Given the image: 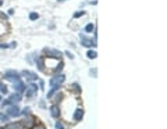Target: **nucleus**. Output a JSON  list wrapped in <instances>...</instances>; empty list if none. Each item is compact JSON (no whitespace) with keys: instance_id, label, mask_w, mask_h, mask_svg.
<instances>
[{"instance_id":"obj_1","label":"nucleus","mask_w":167,"mask_h":129,"mask_svg":"<svg viewBox=\"0 0 167 129\" xmlns=\"http://www.w3.org/2000/svg\"><path fill=\"white\" fill-rule=\"evenodd\" d=\"M4 76H6V79L10 81V82H13V83H16V82H18V81H21V79H20V74L17 72V71H14V70L6 71Z\"/></svg>"},{"instance_id":"obj_2","label":"nucleus","mask_w":167,"mask_h":129,"mask_svg":"<svg viewBox=\"0 0 167 129\" xmlns=\"http://www.w3.org/2000/svg\"><path fill=\"white\" fill-rule=\"evenodd\" d=\"M64 79H65V76L64 75H56V76H53V78H50V86L52 88H60L61 86V83L64 82Z\"/></svg>"},{"instance_id":"obj_3","label":"nucleus","mask_w":167,"mask_h":129,"mask_svg":"<svg viewBox=\"0 0 167 129\" xmlns=\"http://www.w3.org/2000/svg\"><path fill=\"white\" fill-rule=\"evenodd\" d=\"M20 101H21V94H20V93H14V94H11L10 99H8V100H6L3 104H4V106H10V104L20 103Z\"/></svg>"},{"instance_id":"obj_4","label":"nucleus","mask_w":167,"mask_h":129,"mask_svg":"<svg viewBox=\"0 0 167 129\" xmlns=\"http://www.w3.org/2000/svg\"><path fill=\"white\" fill-rule=\"evenodd\" d=\"M79 39H81V43L84 44V46H86V47H93V46H96V42H93L92 39H88L85 36L84 34H79Z\"/></svg>"},{"instance_id":"obj_5","label":"nucleus","mask_w":167,"mask_h":129,"mask_svg":"<svg viewBox=\"0 0 167 129\" xmlns=\"http://www.w3.org/2000/svg\"><path fill=\"white\" fill-rule=\"evenodd\" d=\"M20 114H21V110L17 106L8 107V110H7V115L8 117H17V115H20Z\"/></svg>"},{"instance_id":"obj_6","label":"nucleus","mask_w":167,"mask_h":129,"mask_svg":"<svg viewBox=\"0 0 167 129\" xmlns=\"http://www.w3.org/2000/svg\"><path fill=\"white\" fill-rule=\"evenodd\" d=\"M21 75H22V76H25L26 79H29V81H36L38 79V75L35 74V72H31V71H28V70L22 71Z\"/></svg>"},{"instance_id":"obj_7","label":"nucleus","mask_w":167,"mask_h":129,"mask_svg":"<svg viewBox=\"0 0 167 129\" xmlns=\"http://www.w3.org/2000/svg\"><path fill=\"white\" fill-rule=\"evenodd\" d=\"M45 53L49 54L50 57H55V58H60L61 57V53L57 52V50H55V49H45Z\"/></svg>"},{"instance_id":"obj_8","label":"nucleus","mask_w":167,"mask_h":129,"mask_svg":"<svg viewBox=\"0 0 167 129\" xmlns=\"http://www.w3.org/2000/svg\"><path fill=\"white\" fill-rule=\"evenodd\" d=\"M14 89H16V92H17V93H20V94H21V93L25 90V85H24V83L21 82V81H18V82L14 83Z\"/></svg>"},{"instance_id":"obj_9","label":"nucleus","mask_w":167,"mask_h":129,"mask_svg":"<svg viewBox=\"0 0 167 129\" xmlns=\"http://www.w3.org/2000/svg\"><path fill=\"white\" fill-rule=\"evenodd\" d=\"M36 90H38V86L35 85V83H31V85L28 86V90H26V96H28V97H31V96L34 94Z\"/></svg>"},{"instance_id":"obj_10","label":"nucleus","mask_w":167,"mask_h":129,"mask_svg":"<svg viewBox=\"0 0 167 129\" xmlns=\"http://www.w3.org/2000/svg\"><path fill=\"white\" fill-rule=\"evenodd\" d=\"M50 114H52L53 118H59V115H60V110H59V107L57 106L50 107Z\"/></svg>"},{"instance_id":"obj_11","label":"nucleus","mask_w":167,"mask_h":129,"mask_svg":"<svg viewBox=\"0 0 167 129\" xmlns=\"http://www.w3.org/2000/svg\"><path fill=\"white\" fill-rule=\"evenodd\" d=\"M82 117H84V110H81V108L75 110V113H74V119H75V121H81Z\"/></svg>"},{"instance_id":"obj_12","label":"nucleus","mask_w":167,"mask_h":129,"mask_svg":"<svg viewBox=\"0 0 167 129\" xmlns=\"http://www.w3.org/2000/svg\"><path fill=\"white\" fill-rule=\"evenodd\" d=\"M22 125L26 127V128H31L32 125H34V118H31V117H29V118H25L22 121Z\"/></svg>"},{"instance_id":"obj_13","label":"nucleus","mask_w":167,"mask_h":129,"mask_svg":"<svg viewBox=\"0 0 167 129\" xmlns=\"http://www.w3.org/2000/svg\"><path fill=\"white\" fill-rule=\"evenodd\" d=\"M6 129H22V125L18 122H13V124L6 125Z\"/></svg>"},{"instance_id":"obj_14","label":"nucleus","mask_w":167,"mask_h":129,"mask_svg":"<svg viewBox=\"0 0 167 129\" xmlns=\"http://www.w3.org/2000/svg\"><path fill=\"white\" fill-rule=\"evenodd\" d=\"M86 56H88V58L93 60V58H96L98 53H96V52H95V50H89V52H88V53H86Z\"/></svg>"},{"instance_id":"obj_15","label":"nucleus","mask_w":167,"mask_h":129,"mask_svg":"<svg viewBox=\"0 0 167 129\" xmlns=\"http://www.w3.org/2000/svg\"><path fill=\"white\" fill-rule=\"evenodd\" d=\"M57 89H59V88H52V89H50V92H47L46 97H47V99H50V97H52V96H53V94H55V92H56V90H57Z\"/></svg>"},{"instance_id":"obj_16","label":"nucleus","mask_w":167,"mask_h":129,"mask_svg":"<svg viewBox=\"0 0 167 129\" xmlns=\"http://www.w3.org/2000/svg\"><path fill=\"white\" fill-rule=\"evenodd\" d=\"M93 28H95L93 24H88V25L85 26V32H92L93 31Z\"/></svg>"},{"instance_id":"obj_17","label":"nucleus","mask_w":167,"mask_h":129,"mask_svg":"<svg viewBox=\"0 0 167 129\" xmlns=\"http://www.w3.org/2000/svg\"><path fill=\"white\" fill-rule=\"evenodd\" d=\"M84 14H85V11H82V10H81V11H77V13L74 14L73 17H74V18H79V17H82Z\"/></svg>"},{"instance_id":"obj_18","label":"nucleus","mask_w":167,"mask_h":129,"mask_svg":"<svg viewBox=\"0 0 167 129\" xmlns=\"http://www.w3.org/2000/svg\"><path fill=\"white\" fill-rule=\"evenodd\" d=\"M38 17H39V14H38V13H31V14H29V18H31L32 21L38 20Z\"/></svg>"},{"instance_id":"obj_19","label":"nucleus","mask_w":167,"mask_h":129,"mask_svg":"<svg viewBox=\"0 0 167 129\" xmlns=\"http://www.w3.org/2000/svg\"><path fill=\"white\" fill-rule=\"evenodd\" d=\"M22 114L24 115H29V114H31V108H29V107H25V108L22 110Z\"/></svg>"},{"instance_id":"obj_20","label":"nucleus","mask_w":167,"mask_h":129,"mask_svg":"<svg viewBox=\"0 0 167 129\" xmlns=\"http://www.w3.org/2000/svg\"><path fill=\"white\" fill-rule=\"evenodd\" d=\"M0 90H2V93H6V94H7L8 89H7V86H4V85H0Z\"/></svg>"},{"instance_id":"obj_21","label":"nucleus","mask_w":167,"mask_h":129,"mask_svg":"<svg viewBox=\"0 0 167 129\" xmlns=\"http://www.w3.org/2000/svg\"><path fill=\"white\" fill-rule=\"evenodd\" d=\"M73 88H74V90H75L77 93H79V92H81V88H79V85H78V83H74V85H73Z\"/></svg>"},{"instance_id":"obj_22","label":"nucleus","mask_w":167,"mask_h":129,"mask_svg":"<svg viewBox=\"0 0 167 129\" xmlns=\"http://www.w3.org/2000/svg\"><path fill=\"white\" fill-rule=\"evenodd\" d=\"M56 129H64V127H63L61 122H56Z\"/></svg>"},{"instance_id":"obj_23","label":"nucleus","mask_w":167,"mask_h":129,"mask_svg":"<svg viewBox=\"0 0 167 129\" xmlns=\"http://www.w3.org/2000/svg\"><path fill=\"white\" fill-rule=\"evenodd\" d=\"M61 70H63V62H60V64L57 65V68H56V72H60Z\"/></svg>"},{"instance_id":"obj_24","label":"nucleus","mask_w":167,"mask_h":129,"mask_svg":"<svg viewBox=\"0 0 167 129\" xmlns=\"http://www.w3.org/2000/svg\"><path fill=\"white\" fill-rule=\"evenodd\" d=\"M0 119H2V121H7L8 115H3V114H0Z\"/></svg>"},{"instance_id":"obj_25","label":"nucleus","mask_w":167,"mask_h":129,"mask_svg":"<svg viewBox=\"0 0 167 129\" xmlns=\"http://www.w3.org/2000/svg\"><path fill=\"white\" fill-rule=\"evenodd\" d=\"M0 47H2V49H7V47H10V44H4V43H3V44H0Z\"/></svg>"},{"instance_id":"obj_26","label":"nucleus","mask_w":167,"mask_h":129,"mask_svg":"<svg viewBox=\"0 0 167 129\" xmlns=\"http://www.w3.org/2000/svg\"><path fill=\"white\" fill-rule=\"evenodd\" d=\"M34 129H46V128H45L43 125H38V127H35Z\"/></svg>"},{"instance_id":"obj_27","label":"nucleus","mask_w":167,"mask_h":129,"mask_svg":"<svg viewBox=\"0 0 167 129\" xmlns=\"http://www.w3.org/2000/svg\"><path fill=\"white\" fill-rule=\"evenodd\" d=\"M65 56H67V57H70V58H73V57H74V56H73V54H71V53H70V52H65Z\"/></svg>"},{"instance_id":"obj_28","label":"nucleus","mask_w":167,"mask_h":129,"mask_svg":"<svg viewBox=\"0 0 167 129\" xmlns=\"http://www.w3.org/2000/svg\"><path fill=\"white\" fill-rule=\"evenodd\" d=\"M8 14H10V16H13V14H14V10H13V8H11V10H8Z\"/></svg>"},{"instance_id":"obj_29","label":"nucleus","mask_w":167,"mask_h":129,"mask_svg":"<svg viewBox=\"0 0 167 129\" xmlns=\"http://www.w3.org/2000/svg\"><path fill=\"white\" fill-rule=\"evenodd\" d=\"M16 46H17V43H16V42H13V43L10 44V47H16Z\"/></svg>"},{"instance_id":"obj_30","label":"nucleus","mask_w":167,"mask_h":129,"mask_svg":"<svg viewBox=\"0 0 167 129\" xmlns=\"http://www.w3.org/2000/svg\"><path fill=\"white\" fill-rule=\"evenodd\" d=\"M0 6H3V0H0Z\"/></svg>"},{"instance_id":"obj_31","label":"nucleus","mask_w":167,"mask_h":129,"mask_svg":"<svg viewBox=\"0 0 167 129\" xmlns=\"http://www.w3.org/2000/svg\"><path fill=\"white\" fill-rule=\"evenodd\" d=\"M59 2H65V0H59Z\"/></svg>"},{"instance_id":"obj_32","label":"nucleus","mask_w":167,"mask_h":129,"mask_svg":"<svg viewBox=\"0 0 167 129\" xmlns=\"http://www.w3.org/2000/svg\"><path fill=\"white\" fill-rule=\"evenodd\" d=\"M0 129H2V128H0Z\"/></svg>"}]
</instances>
